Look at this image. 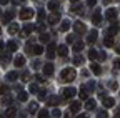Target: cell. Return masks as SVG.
<instances>
[{
	"instance_id": "obj_1",
	"label": "cell",
	"mask_w": 120,
	"mask_h": 118,
	"mask_svg": "<svg viewBox=\"0 0 120 118\" xmlns=\"http://www.w3.org/2000/svg\"><path fill=\"white\" fill-rule=\"evenodd\" d=\"M75 77H77V72H75L73 67H68V68H64L62 73H60V78L62 82H73Z\"/></svg>"
},
{
	"instance_id": "obj_2",
	"label": "cell",
	"mask_w": 120,
	"mask_h": 118,
	"mask_svg": "<svg viewBox=\"0 0 120 118\" xmlns=\"http://www.w3.org/2000/svg\"><path fill=\"white\" fill-rule=\"evenodd\" d=\"M34 17V10L32 8H22L20 10V20H28Z\"/></svg>"
},
{
	"instance_id": "obj_3",
	"label": "cell",
	"mask_w": 120,
	"mask_h": 118,
	"mask_svg": "<svg viewBox=\"0 0 120 118\" xmlns=\"http://www.w3.org/2000/svg\"><path fill=\"white\" fill-rule=\"evenodd\" d=\"M73 30L77 32V33H85V32H87V27H85L82 22H75V23H73Z\"/></svg>"
},
{
	"instance_id": "obj_4",
	"label": "cell",
	"mask_w": 120,
	"mask_h": 118,
	"mask_svg": "<svg viewBox=\"0 0 120 118\" xmlns=\"http://www.w3.org/2000/svg\"><path fill=\"white\" fill-rule=\"evenodd\" d=\"M97 38H98V33H97V30H92V32H88V35H87V43H95V42H97Z\"/></svg>"
},
{
	"instance_id": "obj_5",
	"label": "cell",
	"mask_w": 120,
	"mask_h": 118,
	"mask_svg": "<svg viewBox=\"0 0 120 118\" xmlns=\"http://www.w3.org/2000/svg\"><path fill=\"white\" fill-rule=\"evenodd\" d=\"M75 93H77V92H75V88H70V86H68V88H65V90H64V95H62V97H64L65 100H68V98H73Z\"/></svg>"
},
{
	"instance_id": "obj_6",
	"label": "cell",
	"mask_w": 120,
	"mask_h": 118,
	"mask_svg": "<svg viewBox=\"0 0 120 118\" xmlns=\"http://www.w3.org/2000/svg\"><path fill=\"white\" fill-rule=\"evenodd\" d=\"M92 22H94V25H100V23H102V13H100V10H95V12H94Z\"/></svg>"
},
{
	"instance_id": "obj_7",
	"label": "cell",
	"mask_w": 120,
	"mask_h": 118,
	"mask_svg": "<svg viewBox=\"0 0 120 118\" xmlns=\"http://www.w3.org/2000/svg\"><path fill=\"white\" fill-rule=\"evenodd\" d=\"M34 30H35V27H34V25H30V23H27V25L22 28V35H23V37H28Z\"/></svg>"
},
{
	"instance_id": "obj_8",
	"label": "cell",
	"mask_w": 120,
	"mask_h": 118,
	"mask_svg": "<svg viewBox=\"0 0 120 118\" xmlns=\"http://www.w3.org/2000/svg\"><path fill=\"white\" fill-rule=\"evenodd\" d=\"M53 57H55V45H53V43H50V45L47 47V58H49V60H52Z\"/></svg>"
},
{
	"instance_id": "obj_9",
	"label": "cell",
	"mask_w": 120,
	"mask_h": 118,
	"mask_svg": "<svg viewBox=\"0 0 120 118\" xmlns=\"http://www.w3.org/2000/svg\"><path fill=\"white\" fill-rule=\"evenodd\" d=\"M105 17H107L109 20H112V22H113V20L117 18V10H115V8H109V10H107V13H105Z\"/></svg>"
},
{
	"instance_id": "obj_10",
	"label": "cell",
	"mask_w": 120,
	"mask_h": 118,
	"mask_svg": "<svg viewBox=\"0 0 120 118\" xmlns=\"http://www.w3.org/2000/svg\"><path fill=\"white\" fill-rule=\"evenodd\" d=\"M113 105H115V100L113 98H110V97H105L103 98V107L105 108H112Z\"/></svg>"
},
{
	"instance_id": "obj_11",
	"label": "cell",
	"mask_w": 120,
	"mask_h": 118,
	"mask_svg": "<svg viewBox=\"0 0 120 118\" xmlns=\"http://www.w3.org/2000/svg\"><path fill=\"white\" fill-rule=\"evenodd\" d=\"M13 15H15V12H13V10L5 12V13H4V20H2V22H4V23H8V22L13 18Z\"/></svg>"
},
{
	"instance_id": "obj_12",
	"label": "cell",
	"mask_w": 120,
	"mask_h": 118,
	"mask_svg": "<svg viewBox=\"0 0 120 118\" xmlns=\"http://www.w3.org/2000/svg\"><path fill=\"white\" fill-rule=\"evenodd\" d=\"M58 20H60V13H58V12L52 13V15L49 17V23H50V25H55V23H57Z\"/></svg>"
},
{
	"instance_id": "obj_13",
	"label": "cell",
	"mask_w": 120,
	"mask_h": 118,
	"mask_svg": "<svg viewBox=\"0 0 120 118\" xmlns=\"http://www.w3.org/2000/svg\"><path fill=\"white\" fill-rule=\"evenodd\" d=\"M57 53H58L60 57H67V55H68V48H67L65 45H60V47H57Z\"/></svg>"
},
{
	"instance_id": "obj_14",
	"label": "cell",
	"mask_w": 120,
	"mask_h": 118,
	"mask_svg": "<svg viewBox=\"0 0 120 118\" xmlns=\"http://www.w3.org/2000/svg\"><path fill=\"white\" fill-rule=\"evenodd\" d=\"M62 101L58 97H55V95H52V97H49V100H47V103L49 105H52V107H55V105H58V103Z\"/></svg>"
},
{
	"instance_id": "obj_15",
	"label": "cell",
	"mask_w": 120,
	"mask_h": 118,
	"mask_svg": "<svg viewBox=\"0 0 120 118\" xmlns=\"http://www.w3.org/2000/svg\"><path fill=\"white\" fill-rule=\"evenodd\" d=\"M20 30V27H19V23H10L8 25V33H12V35H15Z\"/></svg>"
},
{
	"instance_id": "obj_16",
	"label": "cell",
	"mask_w": 120,
	"mask_h": 118,
	"mask_svg": "<svg viewBox=\"0 0 120 118\" xmlns=\"http://www.w3.org/2000/svg\"><path fill=\"white\" fill-rule=\"evenodd\" d=\"M13 65H15V67H23V65H25V58H23L22 55H19V57L13 60Z\"/></svg>"
},
{
	"instance_id": "obj_17",
	"label": "cell",
	"mask_w": 120,
	"mask_h": 118,
	"mask_svg": "<svg viewBox=\"0 0 120 118\" xmlns=\"http://www.w3.org/2000/svg\"><path fill=\"white\" fill-rule=\"evenodd\" d=\"M43 73H45V75H52V73H53V65L52 63H45L43 65Z\"/></svg>"
},
{
	"instance_id": "obj_18",
	"label": "cell",
	"mask_w": 120,
	"mask_h": 118,
	"mask_svg": "<svg viewBox=\"0 0 120 118\" xmlns=\"http://www.w3.org/2000/svg\"><path fill=\"white\" fill-rule=\"evenodd\" d=\"M5 116H7V118H15V116H17V110H15L13 107L7 108V111H5Z\"/></svg>"
},
{
	"instance_id": "obj_19",
	"label": "cell",
	"mask_w": 120,
	"mask_h": 118,
	"mask_svg": "<svg viewBox=\"0 0 120 118\" xmlns=\"http://www.w3.org/2000/svg\"><path fill=\"white\" fill-rule=\"evenodd\" d=\"M80 107H82V105H80V101H72V103H70V111L77 113V111L80 110Z\"/></svg>"
},
{
	"instance_id": "obj_20",
	"label": "cell",
	"mask_w": 120,
	"mask_h": 118,
	"mask_svg": "<svg viewBox=\"0 0 120 118\" xmlns=\"http://www.w3.org/2000/svg\"><path fill=\"white\" fill-rule=\"evenodd\" d=\"M118 28H120V25H118V23H112V25H110V28H109V35H115V33L118 32Z\"/></svg>"
},
{
	"instance_id": "obj_21",
	"label": "cell",
	"mask_w": 120,
	"mask_h": 118,
	"mask_svg": "<svg viewBox=\"0 0 120 118\" xmlns=\"http://www.w3.org/2000/svg\"><path fill=\"white\" fill-rule=\"evenodd\" d=\"M17 78H19V73H17V72H8V73H7V80H8V82H15Z\"/></svg>"
},
{
	"instance_id": "obj_22",
	"label": "cell",
	"mask_w": 120,
	"mask_h": 118,
	"mask_svg": "<svg viewBox=\"0 0 120 118\" xmlns=\"http://www.w3.org/2000/svg\"><path fill=\"white\" fill-rule=\"evenodd\" d=\"M72 12L77 13V15H82V13H83V5H73L72 7Z\"/></svg>"
},
{
	"instance_id": "obj_23",
	"label": "cell",
	"mask_w": 120,
	"mask_h": 118,
	"mask_svg": "<svg viewBox=\"0 0 120 118\" xmlns=\"http://www.w3.org/2000/svg\"><path fill=\"white\" fill-rule=\"evenodd\" d=\"M90 70H92L95 75H100V73H102V68H100V65H97V63H92V65H90Z\"/></svg>"
},
{
	"instance_id": "obj_24",
	"label": "cell",
	"mask_w": 120,
	"mask_h": 118,
	"mask_svg": "<svg viewBox=\"0 0 120 118\" xmlns=\"http://www.w3.org/2000/svg\"><path fill=\"white\" fill-rule=\"evenodd\" d=\"M58 2H55V0H52V2H49V8L52 10V12H58Z\"/></svg>"
},
{
	"instance_id": "obj_25",
	"label": "cell",
	"mask_w": 120,
	"mask_h": 118,
	"mask_svg": "<svg viewBox=\"0 0 120 118\" xmlns=\"http://www.w3.org/2000/svg\"><path fill=\"white\" fill-rule=\"evenodd\" d=\"M17 48H19V47H17V43H15L13 40L7 43V50H8V52H15V50H17Z\"/></svg>"
},
{
	"instance_id": "obj_26",
	"label": "cell",
	"mask_w": 120,
	"mask_h": 118,
	"mask_svg": "<svg viewBox=\"0 0 120 118\" xmlns=\"http://www.w3.org/2000/svg\"><path fill=\"white\" fill-rule=\"evenodd\" d=\"M73 50L75 52H82L83 50V42H75L73 43Z\"/></svg>"
},
{
	"instance_id": "obj_27",
	"label": "cell",
	"mask_w": 120,
	"mask_h": 118,
	"mask_svg": "<svg viewBox=\"0 0 120 118\" xmlns=\"http://www.w3.org/2000/svg\"><path fill=\"white\" fill-rule=\"evenodd\" d=\"M85 108L87 110H94L95 108V100H87L85 101Z\"/></svg>"
},
{
	"instance_id": "obj_28",
	"label": "cell",
	"mask_w": 120,
	"mask_h": 118,
	"mask_svg": "<svg viewBox=\"0 0 120 118\" xmlns=\"http://www.w3.org/2000/svg\"><path fill=\"white\" fill-rule=\"evenodd\" d=\"M68 28H70V22H68V20H64L62 25H60V30H62V32H67Z\"/></svg>"
},
{
	"instance_id": "obj_29",
	"label": "cell",
	"mask_w": 120,
	"mask_h": 118,
	"mask_svg": "<svg viewBox=\"0 0 120 118\" xmlns=\"http://www.w3.org/2000/svg\"><path fill=\"white\" fill-rule=\"evenodd\" d=\"M10 60H12V58H10V52H8V50H7V52H4V53H2V62L8 63Z\"/></svg>"
},
{
	"instance_id": "obj_30",
	"label": "cell",
	"mask_w": 120,
	"mask_h": 118,
	"mask_svg": "<svg viewBox=\"0 0 120 118\" xmlns=\"http://www.w3.org/2000/svg\"><path fill=\"white\" fill-rule=\"evenodd\" d=\"M49 40H50V35H49L47 32H43V33L40 35V42H42V43H47Z\"/></svg>"
},
{
	"instance_id": "obj_31",
	"label": "cell",
	"mask_w": 120,
	"mask_h": 118,
	"mask_svg": "<svg viewBox=\"0 0 120 118\" xmlns=\"http://www.w3.org/2000/svg\"><path fill=\"white\" fill-rule=\"evenodd\" d=\"M28 92L30 93H38V85L37 83H32V85L28 86Z\"/></svg>"
},
{
	"instance_id": "obj_32",
	"label": "cell",
	"mask_w": 120,
	"mask_h": 118,
	"mask_svg": "<svg viewBox=\"0 0 120 118\" xmlns=\"http://www.w3.org/2000/svg\"><path fill=\"white\" fill-rule=\"evenodd\" d=\"M87 97H88V90H87V86H83L82 90H80V98L82 100H87Z\"/></svg>"
},
{
	"instance_id": "obj_33",
	"label": "cell",
	"mask_w": 120,
	"mask_h": 118,
	"mask_svg": "<svg viewBox=\"0 0 120 118\" xmlns=\"http://www.w3.org/2000/svg\"><path fill=\"white\" fill-rule=\"evenodd\" d=\"M34 53H35V55H42V53H43V47H42V45H35V47H34Z\"/></svg>"
},
{
	"instance_id": "obj_34",
	"label": "cell",
	"mask_w": 120,
	"mask_h": 118,
	"mask_svg": "<svg viewBox=\"0 0 120 118\" xmlns=\"http://www.w3.org/2000/svg\"><path fill=\"white\" fill-rule=\"evenodd\" d=\"M103 43H105L107 47H113V38H112V37H105Z\"/></svg>"
},
{
	"instance_id": "obj_35",
	"label": "cell",
	"mask_w": 120,
	"mask_h": 118,
	"mask_svg": "<svg viewBox=\"0 0 120 118\" xmlns=\"http://www.w3.org/2000/svg\"><path fill=\"white\" fill-rule=\"evenodd\" d=\"M38 118H50V115H49L47 110H40L38 111Z\"/></svg>"
},
{
	"instance_id": "obj_36",
	"label": "cell",
	"mask_w": 120,
	"mask_h": 118,
	"mask_svg": "<svg viewBox=\"0 0 120 118\" xmlns=\"http://www.w3.org/2000/svg\"><path fill=\"white\" fill-rule=\"evenodd\" d=\"M82 63H83V58L80 55H77V57L73 58V65H82Z\"/></svg>"
},
{
	"instance_id": "obj_37",
	"label": "cell",
	"mask_w": 120,
	"mask_h": 118,
	"mask_svg": "<svg viewBox=\"0 0 120 118\" xmlns=\"http://www.w3.org/2000/svg\"><path fill=\"white\" fill-rule=\"evenodd\" d=\"M88 58H90V60H95V58H98V53L95 50H90L88 52Z\"/></svg>"
},
{
	"instance_id": "obj_38",
	"label": "cell",
	"mask_w": 120,
	"mask_h": 118,
	"mask_svg": "<svg viewBox=\"0 0 120 118\" xmlns=\"http://www.w3.org/2000/svg\"><path fill=\"white\" fill-rule=\"evenodd\" d=\"M19 100H20V101H25V100H27V93L20 90V92H19Z\"/></svg>"
},
{
	"instance_id": "obj_39",
	"label": "cell",
	"mask_w": 120,
	"mask_h": 118,
	"mask_svg": "<svg viewBox=\"0 0 120 118\" xmlns=\"http://www.w3.org/2000/svg\"><path fill=\"white\" fill-rule=\"evenodd\" d=\"M28 110H30V111H37V110H38V105H37V103H30Z\"/></svg>"
},
{
	"instance_id": "obj_40",
	"label": "cell",
	"mask_w": 120,
	"mask_h": 118,
	"mask_svg": "<svg viewBox=\"0 0 120 118\" xmlns=\"http://www.w3.org/2000/svg\"><path fill=\"white\" fill-rule=\"evenodd\" d=\"M45 97H47V92H45V90H38V98L43 100Z\"/></svg>"
},
{
	"instance_id": "obj_41",
	"label": "cell",
	"mask_w": 120,
	"mask_h": 118,
	"mask_svg": "<svg viewBox=\"0 0 120 118\" xmlns=\"http://www.w3.org/2000/svg\"><path fill=\"white\" fill-rule=\"evenodd\" d=\"M60 113H62L60 110H53V111H52V116H53V118H58V116H60Z\"/></svg>"
},
{
	"instance_id": "obj_42",
	"label": "cell",
	"mask_w": 120,
	"mask_h": 118,
	"mask_svg": "<svg viewBox=\"0 0 120 118\" xmlns=\"http://www.w3.org/2000/svg\"><path fill=\"white\" fill-rule=\"evenodd\" d=\"M7 90H8V88H7L5 85H0V95H4V93H5Z\"/></svg>"
},
{
	"instance_id": "obj_43",
	"label": "cell",
	"mask_w": 120,
	"mask_h": 118,
	"mask_svg": "<svg viewBox=\"0 0 120 118\" xmlns=\"http://www.w3.org/2000/svg\"><path fill=\"white\" fill-rule=\"evenodd\" d=\"M10 103H12V98L10 97H5L4 98V105H10Z\"/></svg>"
},
{
	"instance_id": "obj_44",
	"label": "cell",
	"mask_w": 120,
	"mask_h": 118,
	"mask_svg": "<svg viewBox=\"0 0 120 118\" xmlns=\"http://www.w3.org/2000/svg\"><path fill=\"white\" fill-rule=\"evenodd\" d=\"M95 4H97V0H87V5L88 7H94Z\"/></svg>"
},
{
	"instance_id": "obj_45",
	"label": "cell",
	"mask_w": 120,
	"mask_h": 118,
	"mask_svg": "<svg viewBox=\"0 0 120 118\" xmlns=\"http://www.w3.org/2000/svg\"><path fill=\"white\" fill-rule=\"evenodd\" d=\"M22 80H23V82H28V80H30V75H28V73H23V75H22Z\"/></svg>"
},
{
	"instance_id": "obj_46",
	"label": "cell",
	"mask_w": 120,
	"mask_h": 118,
	"mask_svg": "<svg viewBox=\"0 0 120 118\" xmlns=\"http://www.w3.org/2000/svg\"><path fill=\"white\" fill-rule=\"evenodd\" d=\"M43 17H45V12H43V10H40V12H38V18H40V20H43Z\"/></svg>"
},
{
	"instance_id": "obj_47",
	"label": "cell",
	"mask_w": 120,
	"mask_h": 118,
	"mask_svg": "<svg viewBox=\"0 0 120 118\" xmlns=\"http://www.w3.org/2000/svg\"><path fill=\"white\" fill-rule=\"evenodd\" d=\"M105 57H107V55H105V52H100V53H98V58H100V60H105Z\"/></svg>"
},
{
	"instance_id": "obj_48",
	"label": "cell",
	"mask_w": 120,
	"mask_h": 118,
	"mask_svg": "<svg viewBox=\"0 0 120 118\" xmlns=\"http://www.w3.org/2000/svg\"><path fill=\"white\" fill-rule=\"evenodd\" d=\"M105 116H107V113H105V111H100V113H98V118H105Z\"/></svg>"
},
{
	"instance_id": "obj_49",
	"label": "cell",
	"mask_w": 120,
	"mask_h": 118,
	"mask_svg": "<svg viewBox=\"0 0 120 118\" xmlns=\"http://www.w3.org/2000/svg\"><path fill=\"white\" fill-rule=\"evenodd\" d=\"M67 42L72 43V42H73V35H68V37H67Z\"/></svg>"
},
{
	"instance_id": "obj_50",
	"label": "cell",
	"mask_w": 120,
	"mask_h": 118,
	"mask_svg": "<svg viewBox=\"0 0 120 118\" xmlns=\"http://www.w3.org/2000/svg\"><path fill=\"white\" fill-rule=\"evenodd\" d=\"M110 88H112V90H117V83H115V82L110 83Z\"/></svg>"
},
{
	"instance_id": "obj_51",
	"label": "cell",
	"mask_w": 120,
	"mask_h": 118,
	"mask_svg": "<svg viewBox=\"0 0 120 118\" xmlns=\"http://www.w3.org/2000/svg\"><path fill=\"white\" fill-rule=\"evenodd\" d=\"M40 67V62H34V68H38Z\"/></svg>"
},
{
	"instance_id": "obj_52",
	"label": "cell",
	"mask_w": 120,
	"mask_h": 118,
	"mask_svg": "<svg viewBox=\"0 0 120 118\" xmlns=\"http://www.w3.org/2000/svg\"><path fill=\"white\" fill-rule=\"evenodd\" d=\"M77 118H88V116H87V113H82V115H79Z\"/></svg>"
},
{
	"instance_id": "obj_53",
	"label": "cell",
	"mask_w": 120,
	"mask_h": 118,
	"mask_svg": "<svg viewBox=\"0 0 120 118\" xmlns=\"http://www.w3.org/2000/svg\"><path fill=\"white\" fill-rule=\"evenodd\" d=\"M115 67H117V68H120V58H118L117 62H115Z\"/></svg>"
},
{
	"instance_id": "obj_54",
	"label": "cell",
	"mask_w": 120,
	"mask_h": 118,
	"mask_svg": "<svg viewBox=\"0 0 120 118\" xmlns=\"http://www.w3.org/2000/svg\"><path fill=\"white\" fill-rule=\"evenodd\" d=\"M0 4H2V5H7V4H8V0H0Z\"/></svg>"
},
{
	"instance_id": "obj_55",
	"label": "cell",
	"mask_w": 120,
	"mask_h": 118,
	"mask_svg": "<svg viewBox=\"0 0 120 118\" xmlns=\"http://www.w3.org/2000/svg\"><path fill=\"white\" fill-rule=\"evenodd\" d=\"M64 118H72V115H70V113H65V115H64Z\"/></svg>"
},
{
	"instance_id": "obj_56",
	"label": "cell",
	"mask_w": 120,
	"mask_h": 118,
	"mask_svg": "<svg viewBox=\"0 0 120 118\" xmlns=\"http://www.w3.org/2000/svg\"><path fill=\"white\" fill-rule=\"evenodd\" d=\"M2 48H4V42L0 40V52H2Z\"/></svg>"
},
{
	"instance_id": "obj_57",
	"label": "cell",
	"mask_w": 120,
	"mask_h": 118,
	"mask_svg": "<svg viewBox=\"0 0 120 118\" xmlns=\"http://www.w3.org/2000/svg\"><path fill=\"white\" fill-rule=\"evenodd\" d=\"M115 50H117V52L120 53V45H117V47H115Z\"/></svg>"
},
{
	"instance_id": "obj_58",
	"label": "cell",
	"mask_w": 120,
	"mask_h": 118,
	"mask_svg": "<svg viewBox=\"0 0 120 118\" xmlns=\"http://www.w3.org/2000/svg\"><path fill=\"white\" fill-rule=\"evenodd\" d=\"M117 118H120V110H118V113H117Z\"/></svg>"
},
{
	"instance_id": "obj_59",
	"label": "cell",
	"mask_w": 120,
	"mask_h": 118,
	"mask_svg": "<svg viewBox=\"0 0 120 118\" xmlns=\"http://www.w3.org/2000/svg\"><path fill=\"white\" fill-rule=\"evenodd\" d=\"M73 2H79V0H72V4H73Z\"/></svg>"
},
{
	"instance_id": "obj_60",
	"label": "cell",
	"mask_w": 120,
	"mask_h": 118,
	"mask_svg": "<svg viewBox=\"0 0 120 118\" xmlns=\"http://www.w3.org/2000/svg\"><path fill=\"white\" fill-rule=\"evenodd\" d=\"M0 33H2V30H0Z\"/></svg>"
}]
</instances>
